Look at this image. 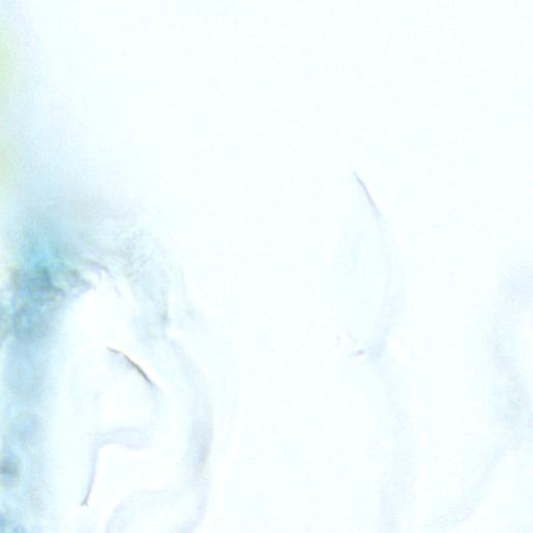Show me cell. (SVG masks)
<instances>
[{
    "label": "cell",
    "instance_id": "obj_1",
    "mask_svg": "<svg viewBox=\"0 0 533 533\" xmlns=\"http://www.w3.org/2000/svg\"><path fill=\"white\" fill-rule=\"evenodd\" d=\"M20 477V466L16 457L6 455L0 459V484L6 488H14Z\"/></svg>",
    "mask_w": 533,
    "mask_h": 533
}]
</instances>
